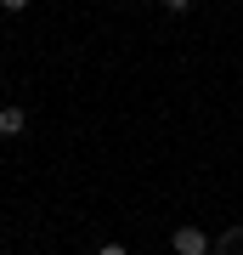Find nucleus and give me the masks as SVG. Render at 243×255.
Listing matches in <instances>:
<instances>
[{"label": "nucleus", "instance_id": "nucleus-1", "mask_svg": "<svg viewBox=\"0 0 243 255\" xmlns=\"http://www.w3.org/2000/svg\"><path fill=\"white\" fill-rule=\"evenodd\" d=\"M170 250H175V255H215V238H209L204 227H192V221H187V227H175V233H170Z\"/></svg>", "mask_w": 243, "mask_h": 255}, {"label": "nucleus", "instance_id": "nucleus-2", "mask_svg": "<svg viewBox=\"0 0 243 255\" xmlns=\"http://www.w3.org/2000/svg\"><path fill=\"white\" fill-rule=\"evenodd\" d=\"M23 130H28V114L17 108V102H11V108H0V136H6V142H17Z\"/></svg>", "mask_w": 243, "mask_h": 255}, {"label": "nucleus", "instance_id": "nucleus-3", "mask_svg": "<svg viewBox=\"0 0 243 255\" xmlns=\"http://www.w3.org/2000/svg\"><path fill=\"white\" fill-rule=\"evenodd\" d=\"M215 255H243V221H238V227H226V233L215 238Z\"/></svg>", "mask_w": 243, "mask_h": 255}, {"label": "nucleus", "instance_id": "nucleus-4", "mask_svg": "<svg viewBox=\"0 0 243 255\" xmlns=\"http://www.w3.org/2000/svg\"><path fill=\"white\" fill-rule=\"evenodd\" d=\"M164 11H192V0H164Z\"/></svg>", "mask_w": 243, "mask_h": 255}, {"label": "nucleus", "instance_id": "nucleus-5", "mask_svg": "<svg viewBox=\"0 0 243 255\" xmlns=\"http://www.w3.org/2000/svg\"><path fill=\"white\" fill-rule=\"evenodd\" d=\"M96 255H130V250H125V244H102Z\"/></svg>", "mask_w": 243, "mask_h": 255}, {"label": "nucleus", "instance_id": "nucleus-6", "mask_svg": "<svg viewBox=\"0 0 243 255\" xmlns=\"http://www.w3.org/2000/svg\"><path fill=\"white\" fill-rule=\"evenodd\" d=\"M0 6H6V11H23V6H28V0H0Z\"/></svg>", "mask_w": 243, "mask_h": 255}]
</instances>
